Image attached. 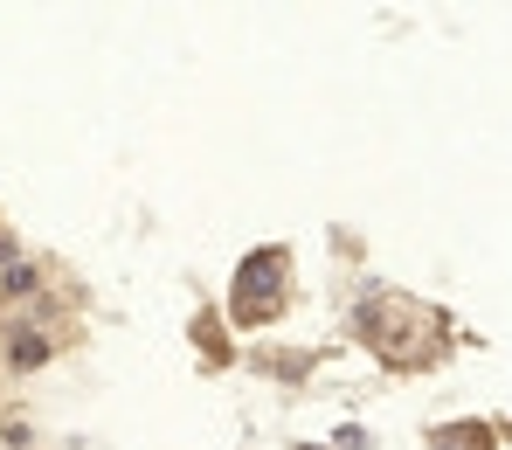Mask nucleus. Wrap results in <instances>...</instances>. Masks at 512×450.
I'll list each match as a JSON object with an SVG mask.
<instances>
[{
  "label": "nucleus",
  "instance_id": "obj_1",
  "mask_svg": "<svg viewBox=\"0 0 512 450\" xmlns=\"http://www.w3.org/2000/svg\"><path fill=\"white\" fill-rule=\"evenodd\" d=\"M35 284H42V270H35V264H21V257L0 264V298H28Z\"/></svg>",
  "mask_w": 512,
  "mask_h": 450
},
{
  "label": "nucleus",
  "instance_id": "obj_2",
  "mask_svg": "<svg viewBox=\"0 0 512 450\" xmlns=\"http://www.w3.org/2000/svg\"><path fill=\"white\" fill-rule=\"evenodd\" d=\"M42 360H49V340L42 333H21L14 340V367H42Z\"/></svg>",
  "mask_w": 512,
  "mask_h": 450
},
{
  "label": "nucleus",
  "instance_id": "obj_3",
  "mask_svg": "<svg viewBox=\"0 0 512 450\" xmlns=\"http://www.w3.org/2000/svg\"><path fill=\"white\" fill-rule=\"evenodd\" d=\"M7 257H14V243H7V236H0V264H7Z\"/></svg>",
  "mask_w": 512,
  "mask_h": 450
}]
</instances>
